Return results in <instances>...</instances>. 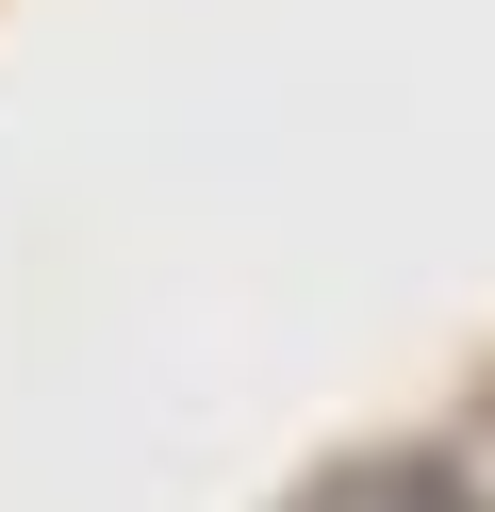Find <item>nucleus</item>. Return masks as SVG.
<instances>
[{
    "label": "nucleus",
    "instance_id": "1",
    "mask_svg": "<svg viewBox=\"0 0 495 512\" xmlns=\"http://www.w3.org/2000/svg\"><path fill=\"white\" fill-rule=\"evenodd\" d=\"M297 512H495V496H462L446 463H347V479H314Z\"/></svg>",
    "mask_w": 495,
    "mask_h": 512
}]
</instances>
